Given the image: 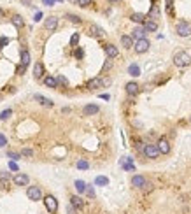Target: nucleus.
<instances>
[{
	"label": "nucleus",
	"instance_id": "nucleus-11",
	"mask_svg": "<svg viewBox=\"0 0 191 214\" xmlns=\"http://www.w3.org/2000/svg\"><path fill=\"white\" fill-rule=\"evenodd\" d=\"M156 147H158V151H160L161 154H168L170 153V142L167 141V139H160L158 141V144H156Z\"/></svg>",
	"mask_w": 191,
	"mask_h": 214
},
{
	"label": "nucleus",
	"instance_id": "nucleus-40",
	"mask_svg": "<svg viewBox=\"0 0 191 214\" xmlns=\"http://www.w3.org/2000/svg\"><path fill=\"white\" fill-rule=\"evenodd\" d=\"M9 169L12 170V172H18V170H20V167H18V163L16 162H9Z\"/></svg>",
	"mask_w": 191,
	"mask_h": 214
},
{
	"label": "nucleus",
	"instance_id": "nucleus-10",
	"mask_svg": "<svg viewBox=\"0 0 191 214\" xmlns=\"http://www.w3.org/2000/svg\"><path fill=\"white\" fill-rule=\"evenodd\" d=\"M44 26H46V30L54 32L56 28H58V18H56V16H49V18H46Z\"/></svg>",
	"mask_w": 191,
	"mask_h": 214
},
{
	"label": "nucleus",
	"instance_id": "nucleus-38",
	"mask_svg": "<svg viewBox=\"0 0 191 214\" xmlns=\"http://www.w3.org/2000/svg\"><path fill=\"white\" fill-rule=\"evenodd\" d=\"M67 18H69V20H70L72 23H77V25H79L81 21H82V20H81V18H79V16H75V14H69Z\"/></svg>",
	"mask_w": 191,
	"mask_h": 214
},
{
	"label": "nucleus",
	"instance_id": "nucleus-20",
	"mask_svg": "<svg viewBox=\"0 0 191 214\" xmlns=\"http://www.w3.org/2000/svg\"><path fill=\"white\" fill-rule=\"evenodd\" d=\"M147 18H152V21H156L160 18V7H158V4H152L151 11H149V14H147Z\"/></svg>",
	"mask_w": 191,
	"mask_h": 214
},
{
	"label": "nucleus",
	"instance_id": "nucleus-46",
	"mask_svg": "<svg viewBox=\"0 0 191 214\" xmlns=\"http://www.w3.org/2000/svg\"><path fill=\"white\" fill-rule=\"evenodd\" d=\"M82 54H84L82 49H75V58H82Z\"/></svg>",
	"mask_w": 191,
	"mask_h": 214
},
{
	"label": "nucleus",
	"instance_id": "nucleus-56",
	"mask_svg": "<svg viewBox=\"0 0 191 214\" xmlns=\"http://www.w3.org/2000/svg\"><path fill=\"white\" fill-rule=\"evenodd\" d=\"M70 2H77V0H70Z\"/></svg>",
	"mask_w": 191,
	"mask_h": 214
},
{
	"label": "nucleus",
	"instance_id": "nucleus-43",
	"mask_svg": "<svg viewBox=\"0 0 191 214\" xmlns=\"http://www.w3.org/2000/svg\"><path fill=\"white\" fill-rule=\"evenodd\" d=\"M77 4H79L81 7H88L91 4V0H77Z\"/></svg>",
	"mask_w": 191,
	"mask_h": 214
},
{
	"label": "nucleus",
	"instance_id": "nucleus-31",
	"mask_svg": "<svg viewBox=\"0 0 191 214\" xmlns=\"http://www.w3.org/2000/svg\"><path fill=\"white\" fill-rule=\"evenodd\" d=\"M131 21H135V23H142V25H144L146 18H144V14H139V12H135V14H131Z\"/></svg>",
	"mask_w": 191,
	"mask_h": 214
},
{
	"label": "nucleus",
	"instance_id": "nucleus-19",
	"mask_svg": "<svg viewBox=\"0 0 191 214\" xmlns=\"http://www.w3.org/2000/svg\"><path fill=\"white\" fill-rule=\"evenodd\" d=\"M103 33H105V32L102 30L98 25H91V26H90V35H93V37L100 39V37H103Z\"/></svg>",
	"mask_w": 191,
	"mask_h": 214
},
{
	"label": "nucleus",
	"instance_id": "nucleus-55",
	"mask_svg": "<svg viewBox=\"0 0 191 214\" xmlns=\"http://www.w3.org/2000/svg\"><path fill=\"white\" fill-rule=\"evenodd\" d=\"M109 2H118V0H109Z\"/></svg>",
	"mask_w": 191,
	"mask_h": 214
},
{
	"label": "nucleus",
	"instance_id": "nucleus-33",
	"mask_svg": "<svg viewBox=\"0 0 191 214\" xmlns=\"http://www.w3.org/2000/svg\"><path fill=\"white\" fill-rule=\"evenodd\" d=\"M77 169H79V170H88V169H90V163L86 162V160H79V162H77Z\"/></svg>",
	"mask_w": 191,
	"mask_h": 214
},
{
	"label": "nucleus",
	"instance_id": "nucleus-50",
	"mask_svg": "<svg viewBox=\"0 0 191 214\" xmlns=\"http://www.w3.org/2000/svg\"><path fill=\"white\" fill-rule=\"evenodd\" d=\"M100 98H103V100H109V98H111V97H109V95H107V93H102V95H100Z\"/></svg>",
	"mask_w": 191,
	"mask_h": 214
},
{
	"label": "nucleus",
	"instance_id": "nucleus-52",
	"mask_svg": "<svg viewBox=\"0 0 191 214\" xmlns=\"http://www.w3.org/2000/svg\"><path fill=\"white\" fill-rule=\"evenodd\" d=\"M21 2H23V4H25V5H30V4H28V2H30V0H21Z\"/></svg>",
	"mask_w": 191,
	"mask_h": 214
},
{
	"label": "nucleus",
	"instance_id": "nucleus-42",
	"mask_svg": "<svg viewBox=\"0 0 191 214\" xmlns=\"http://www.w3.org/2000/svg\"><path fill=\"white\" fill-rule=\"evenodd\" d=\"M56 82H60V84H63V86H67V84H69V81H67V77H63V76H58V79H56Z\"/></svg>",
	"mask_w": 191,
	"mask_h": 214
},
{
	"label": "nucleus",
	"instance_id": "nucleus-30",
	"mask_svg": "<svg viewBox=\"0 0 191 214\" xmlns=\"http://www.w3.org/2000/svg\"><path fill=\"white\" fill-rule=\"evenodd\" d=\"M9 179H11L9 172H0V184H2V186H7V184H9Z\"/></svg>",
	"mask_w": 191,
	"mask_h": 214
},
{
	"label": "nucleus",
	"instance_id": "nucleus-3",
	"mask_svg": "<svg viewBox=\"0 0 191 214\" xmlns=\"http://www.w3.org/2000/svg\"><path fill=\"white\" fill-rule=\"evenodd\" d=\"M142 153L146 158H151V160H156L158 156H160V151H158V147L154 146V144H146L144 147H142Z\"/></svg>",
	"mask_w": 191,
	"mask_h": 214
},
{
	"label": "nucleus",
	"instance_id": "nucleus-51",
	"mask_svg": "<svg viewBox=\"0 0 191 214\" xmlns=\"http://www.w3.org/2000/svg\"><path fill=\"white\" fill-rule=\"evenodd\" d=\"M25 69H26V67H23V65H20V67H18V74H23V72H25Z\"/></svg>",
	"mask_w": 191,
	"mask_h": 214
},
{
	"label": "nucleus",
	"instance_id": "nucleus-21",
	"mask_svg": "<svg viewBox=\"0 0 191 214\" xmlns=\"http://www.w3.org/2000/svg\"><path fill=\"white\" fill-rule=\"evenodd\" d=\"M33 76H35V79H40L42 76H44V65L42 63H35V67H33Z\"/></svg>",
	"mask_w": 191,
	"mask_h": 214
},
{
	"label": "nucleus",
	"instance_id": "nucleus-41",
	"mask_svg": "<svg viewBox=\"0 0 191 214\" xmlns=\"http://www.w3.org/2000/svg\"><path fill=\"white\" fill-rule=\"evenodd\" d=\"M77 42H79V33H74V35L70 37V44L72 46H75Z\"/></svg>",
	"mask_w": 191,
	"mask_h": 214
},
{
	"label": "nucleus",
	"instance_id": "nucleus-2",
	"mask_svg": "<svg viewBox=\"0 0 191 214\" xmlns=\"http://www.w3.org/2000/svg\"><path fill=\"white\" fill-rule=\"evenodd\" d=\"M175 32H177V35H179V37H189V35H191V25L188 23V21L181 20L179 23H177V28H175Z\"/></svg>",
	"mask_w": 191,
	"mask_h": 214
},
{
	"label": "nucleus",
	"instance_id": "nucleus-34",
	"mask_svg": "<svg viewBox=\"0 0 191 214\" xmlns=\"http://www.w3.org/2000/svg\"><path fill=\"white\" fill-rule=\"evenodd\" d=\"M172 5H174V0H165V7H167V12L174 16V11H172Z\"/></svg>",
	"mask_w": 191,
	"mask_h": 214
},
{
	"label": "nucleus",
	"instance_id": "nucleus-25",
	"mask_svg": "<svg viewBox=\"0 0 191 214\" xmlns=\"http://www.w3.org/2000/svg\"><path fill=\"white\" fill-rule=\"evenodd\" d=\"M35 100H37L39 104H42V105H46V107H53V100L42 97V95H35Z\"/></svg>",
	"mask_w": 191,
	"mask_h": 214
},
{
	"label": "nucleus",
	"instance_id": "nucleus-9",
	"mask_svg": "<svg viewBox=\"0 0 191 214\" xmlns=\"http://www.w3.org/2000/svg\"><path fill=\"white\" fill-rule=\"evenodd\" d=\"M12 181H14V184L16 186H26V184L30 183V177L26 175V174H16L14 177H12Z\"/></svg>",
	"mask_w": 191,
	"mask_h": 214
},
{
	"label": "nucleus",
	"instance_id": "nucleus-39",
	"mask_svg": "<svg viewBox=\"0 0 191 214\" xmlns=\"http://www.w3.org/2000/svg\"><path fill=\"white\" fill-rule=\"evenodd\" d=\"M7 146V137L4 133H0V147H5Z\"/></svg>",
	"mask_w": 191,
	"mask_h": 214
},
{
	"label": "nucleus",
	"instance_id": "nucleus-26",
	"mask_svg": "<svg viewBox=\"0 0 191 214\" xmlns=\"http://www.w3.org/2000/svg\"><path fill=\"white\" fill-rule=\"evenodd\" d=\"M28 63H30V53L26 51V49H23L21 51V65L23 67H28Z\"/></svg>",
	"mask_w": 191,
	"mask_h": 214
},
{
	"label": "nucleus",
	"instance_id": "nucleus-32",
	"mask_svg": "<svg viewBox=\"0 0 191 214\" xmlns=\"http://www.w3.org/2000/svg\"><path fill=\"white\" fill-rule=\"evenodd\" d=\"M11 114H12V109H5V111H2V112H0V119H2V121L9 119Z\"/></svg>",
	"mask_w": 191,
	"mask_h": 214
},
{
	"label": "nucleus",
	"instance_id": "nucleus-16",
	"mask_svg": "<svg viewBox=\"0 0 191 214\" xmlns=\"http://www.w3.org/2000/svg\"><path fill=\"white\" fill-rule=\"evenodd\" d=\"M131 39H137V41L146 39V30H144V26H137V28H133V32H131Z\"/></svg>",
	"mask_w": 191,
	"mask_h": 214
},
{
	"label": "nucleus",
	"instance_id": "nucleus-1",
	"mask_svg": "<svg viewBox=\"0 0 191 214\" xmlns=\"http://www.w3.org/2000/svg\"><path fill=\"white\" fill-rule=\"evenodd\" d=\"M174 63H175V67L184 69V67H188V65L191 63V56L186 51H177L175 54H174Z\"/></svg>",
	"mask_w": 191,
	"mask_h": 214
},
{
	"label": "nucleus",
	"instance_id": "nucleus-48",
	"mask_svg": "<svg viewBox=\"0 0 191 214\" xmlns=\"http://www.w3.org/2000/svg\"><path fill=\"white\" fill-rule=\"evenodd\" d=\"M67 212H69V214H75V209H74L72 205H69V207H67Z\"/></svg>",
	"mask_w": 191,
	"mask_h": 214
},
{
	"label": "nucleus",
	"instance_id": "nucleus-12",
	"mask_svg": "<svg viewBox=\"0 0 191 214\" xmlns=\"http://www.w3.org/2000/svg\"><path fill=\"white\" fill-rule=\"evenodd\" d=\"M139 88H140V86H139L137 82H133V81L126 82V86H125V90H126V93H128L130 97H135V95L139 93Z\"/></svg>",
	"mask_w": 191,
	"mask_h": 214
},
{
	"label": "nucleus",
	"instance_id": "nucleus-17",
	"mask_svg": "<svg viewBox=\"0 0 191 214\" xmlns=\"http://www.w3.org/2000/svg\"><path fill=\"white\" fill-rule=\"evenodd\" d=\"M98 111H100V107H98V105H95V104H90V105H86V107L82 109L84 116H93V114H98Z\"/></svg>",
	"mask_w": 191,
	"mask_h": 214
},
{
	"label": "nucleus",
	"instance_id": "nucleus-37",
	"mask_svg": "<svg viewBox=\"0 0 191 214\" xmlns=\"http://www.w3.org/2000/svg\"><path fill=\"white\" fill-rule=\"evenodd\" d=\"M20 154H21V156H26V158H32V156H33V151H32V149H28V147H25Z\"/></svg>",
	"mask_w": 191,
	"mask_h": 214
},
{
	"label": "nucleus",
	"instance_id": "nucleus-23",
	"mask_svg": "<svg viewBox=\"0 0 191 214\" xmlns=\"http://www.w3.org/2000/svg\"><path fill=\"white\" fill-rule=\"evenodd\" d=\"M121 44H123V48L130 49V48H133V39H131L130 35H123L121 37Z\"/></svg>",
	"mask_w": 191,
	"mask_h": 214
},
{
	"label": "nucleus",
	"instance_id": "nucleus-7",
	"mask_svg": "<svg viewBox=\"0 0 191 214\" xmlns=\"http://www.w3.org/2000/svg\"><path fill=\"white\" fill-rule=\"evenodd\" d=\"M119 165L123 170H128V172H131V170H135V163H133V158H130V156H123L119 160Z\"/></svg>",
	"mask_w": 191,
	"mask_h": 214
},
{
	"label": "nucleus",
	"instance_id": "nucleus-29",
	"mask_svg": "<svg viewBox=\"0 0 191 214\" xmlns=\"http://www.w3.org/2000/svg\"><path fill=\"white\" fill-rule=\"evenodd\" d=\"M74 186H75L77 193H84V190H86V183H84V181H81V179H77V181L74 183Z\"/></svg>",
	"mask_w": 191,
	"mask_h": 214
},
{
	"label": "nucleus",
	"instance_id": "nucleus-14",
	"mask_svg": "<svg viewBox=\"0 0 191 214\" xmlns=\"http://www.w3.org/2000/svg\"><path fill=\"white\" fill-rule=\"evenodd\" d=\"M105 54H107L109 58H116V56L119 54V49H118L114 44H105Z\"/></svg>",
	"mask_w": 191,
	"mask_h": 214
},
{
	"label": "nucleus",
	"instance_id": "nucleus-36",
	"mask_svg": "<svg viewBox=\"0 0 191 214\" xmlns=\"http://www.w3.org/2000/svg\"><path fill=\"white\" fill-rule=\"evenodd\" d=\"M84 191H86V195H88L90 198H95V190H93V186H88V184H86V190H84Z\"/></svg>",
	"mask_w": 191,
	"mask_h": 214
},
{
	"label": "nucleus",
	"instance_id": "nucleus-53",
	"mask_svg": "<svg viewBox=\"0 0 191 214\" xmlns=\"http://www.w3.org/2000/svg\"><path fill=\"white\" fill-rule=\"evenodd\" d=\"M2 14H4V11H2V7H0V16H2Z\"/></svg>",
	"mask_w": 191,
	"mask_h": 214
},
{
	"label": "nucleus",
	"instance_id": "nucleus-24",
	"mask_svg": "<svg viewBox=\"0 0 191 214\" xmlns=\"http://www.w3.org/2000/svg\"><path fill=\"white\" fill-rule=\"evenodd\" d=\"M44 84H46L48 88H56V86H58L56 77H53V76H46V77H44Z\"/></svg>",
	"mask_w": 191,
	"mask_h": 214
},
{
	"label": "nucleus",
	"instance_id": "nucleus-44",
	"mask_svg": "<svg viewBox=\"0 0 191 214\" xmlns=\"http://www.w3.org/2000/svg\"><path fill=\"white\" fill-rule=\"evenodd\" d=\"M7 44H9V39H7V37H2V39H0V49H2L4 46H7Z\"/></svg>",
	"mask_w": 191,
	"mask_h": 214
},
{
	"label": "nucleus",
	"instance_id": "nucleus-28",
	"mask_svg": "<svg viewBox=\"0 0 191 214\" xmlns=\"http://www.w3.org/2000/svg\"><path fill=\"white\" fill-rule=\"evenodd\" d=\"M95 184H97V186H107V184H109V177H105V175H98V177L95 179Z\"/></svg>",
	"mask_w": 191,
	"mask_h": 214
},
{
	"label": "nucleus",
	"instance_id": "nucleus-45",
	"mask_svg": "<svg viewBox=\"0 0 191 214\" xmlns=\"http://www.w3.org/2000/svg\"><path fill=\"white\" fill-rule=\"evenodd\" d=\"M111 67H112V61H111V60H107L105 63H103V70H109Z\"/></svg>",
	"mask_w": 191,
	"mask_h": 214
},
{
	"label": "nucleus",
	"instance_id": "nucleus-4",
	"mask_svg": "<svg viewBox=\"0 0 191 214\" xmlns=\"http://www.w3.org/2000/svg\"><path fill=\"white\" fill-rule=\"evenodd\" d=\"M44 205H46V209L49 211V214H54L58 211V200H56L53 195H46V197H44Z\"/></svg>",
	"mask_w": 191,
	"mask_h": 214
},
{
	"label": "nucleus",
	"instance_id": "nucleus-8",
	"mask_svg": "<svg viewBox=\"0 0 191 214\" xmlns=\"http://www.w3.org/2000/svg\"><path fill=\"white\" fill-rule=\"evenodd\" d=\"M133 49L139 53V54L146 53L147 49H149V41H147V39H140V41H137L135 44H133Z\"/></svg>",
	"mask_w": 191,
	"mask_h": 214
},
{
	"label": "nucleus",
	"instance_id": "nucleus-27",
	"mask_svg": "<svg viewBox=\"0 0 191 214\" xmlns=\"http://www.w3.org/2000/svg\"><path fill=\"white\" fill-rule=\"evenodd\" d=\"M12 25H14L16 28H23L25 21H23V18H21L20 14H14V16H12Z\"/></svg>",
	"mask_w": 191,
	"mask_h": 214
},
{
	"label": "nucleus",
	"instance_id": "nucleus-13",
	"mask_svg": "<svg viewBox=\"0 0 191 214\" xmlns=\"http://www.w3.org/2000/svg\"><path fill=\"white\" fill-rule=\"evenodd\" d=\"M70 205L75 209V211H81L82 207H84V200L81 198V197H77V195H74L70 198Z\"/></svg>",
	"mask_w": 191,
	"mask_h": 214
},
{
	"label": "nucleus",
	"instance_id": "nucleus-18",
	"mask_svg": "<svg viewBox=\"0 0 191 214\" xmlns=\"http://www.w3.org/2000/svg\"><path fill=\"white\" fill-rule=\"evenodd\" d=\"M142 26H144V30H146V32H156V30H158V23L152 21V20H146Z\"/></svg>",
	"mask_w": 191,
	"mask_h": 214
},
{
	"label": "nucleus",
	"instance_id": "nucleus-54",
	"mask_svg": "<svg viewBox=\"0 0 191 214\" xmlns=\"http://www.w3.org/2000/svg\"><path fill=\"white\" fill-rule=\"evenodd\" d=\"M54 2H63V0H54Z\"/></svg>",
	"mask_w": 191,
	"mask_h": 214
},
{
	"label": "nucleus",
	"instance_id": "nucleus-5",
	"mask_svg": "<svg viewBox=\"0 0 191 214\" xmlns=\"http://www.w3.org/2000/svg\"><path fill=\"white\" fill-rule=\"evenodd\" d=\"M107 84H111V79H102V77H93L88 81V88L90 90H97V88H102V86H107Z\"/></svg>",
	"mask_w": 191,
	"mask_h": 214
},
{
	"label": "nucleus",
	"instance_id": "nucleus-22",
	"mask_svg": "<svg viewBox=\"0 0 191 214\" xmlns=\"http://www.w3.org/2000/svg\"><path fill=\"white\" fill-rule=\"evenodd\" d=\"M128 74H130L131 77H139L140 76V67L137 63H131L130 67H128Z\"/></svg>",
	"mask_w": 191,
	"mask_h": 214
},
{
	"label": "nucleus",
	"instance_id": "nucleus-35",
	"mask_svg": "<svg viewBox=\"0 0 191 214\" xmlns=\"http://www.w3.org/2000/svg\"><path fill=\"white\" fill-rule=\"evenodd\" d=\"M7 156L11 158V162H16V160H20V158H21V154L20 153H14V151H9Z\"/></svg>",
	"mask_w": 191,
	"mask_h": 214
},
{
	"label": "nucleus",
	"instance_id": "nucleus-15",
	"mask_svg": "<svg viewBox=\"0 0 191 214\" xmlns=\"http://www.w3.org/2000/svg\"><path fill=\"white\" fill-rule=\"evenodd\" d=\"M131 184L135 186V188H144L146 184H147V181H146V177H142V175H133L131 177Z\"/></svg>",
	"mask_w": 191,
	"mask_h": 214
},
{
	"label": "nucleus",
	"instance_id": "nucleus-6",
	"mask_svg": "<svg viewBox=\"0 0 191 214\" xmlns=\"http://www.w3.org/2000/svg\"><path fill=\"white\" fill-rule=\"evenodd\" d=\"M26 197H28L30 200H33V202H37V200L42 198V191H40L39 186H30V188L26 190Z\"/></svg>",
	"mask_w": 191,
	"mask_h": 214
},
{
	"label": "nucleus",
	"instance_id": "nucleus-49",
	"mask_svg": "<svg viewBox=\"0 0 191 214\" xmlns=\"http://www.w3.org/2000/svg\"><path fill=\"white\" fill-rule=\"evenodd\" d=\"M44 5H54V0H42Z\"/></svg>",
	"mask_w": 191,
	"mask_h": 214
},
{
	"label": "nucleus",
	"instance_id": "nucleus-47",
	"mask_svg": "<svg viewBox=\"0 0 191 214\" xmlns=\"http://www.w3.org/2000/svg\"><path fill=\"white\" fill-rule=\"evenodd\" d=\"M40 20H42V12H37L35 18H33V21H40Z\"/></svg>",
	"mask_w": 191,
	"mask_h": 214
}]
</instances>
